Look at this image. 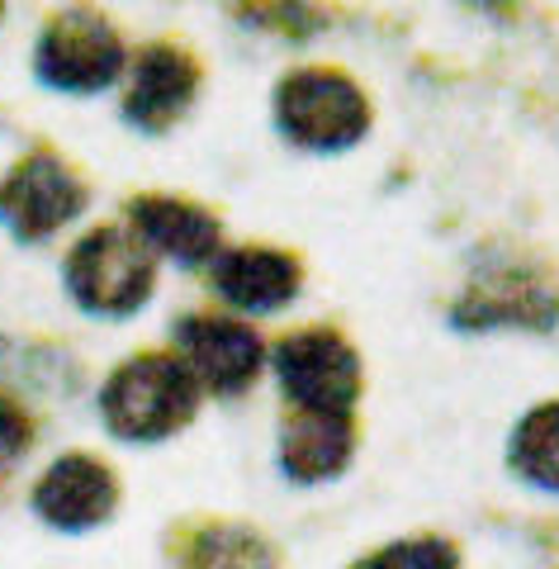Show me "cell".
<instances>
[{
    "label": "cell",
    "instance_id": "cell-14",
    "mask_svg": "<svg viewBox=\"0 0 559 569\" xmlns=\"http://www.w3.org/2000/svg\"><path fill=\"white\" fill-rule=\"evenodd\" d=\"M194 569H270V556L257 537L223 527L194 546Z\"/></svg>",
    "mask_w": 559,
    "mask_h": 569
},
{
    "label": "cell",
    "instance_id": "cell-13",
    "mask_svg": "<svg viewBox=\"0 0 559 569\" xmlns=\"http://www.w3.org/2000/svg\"><path fill=\"white\" fill-rule=\"evenodd\" d=\"M512 470L540 489H559V403H540L512 432Z\"/></svg>",
    "mask_w": 559,
    "mask_h": 569
},
{
    "label": "cell",
    "instance_id": "cell-6",
    "mask_svg": "<svg viewBox=\"0 0 559 569\" xmlns=\"http://www.w3.org/2000/svg\"><path fill=\"white\" fill-rule=\"evenodd\" d=\"M176 342L190 380L213 389V395H242L266 366L261 332L238 323V318H186L176 328Z\"/></svg>",
    "mask_w": 559,
    "mask_h": 569
},
{
    "label": "cell",
    "instance_id": "cell-4",
    "mask_svg": "<svg viewBox=\"0 0 559 569\" xmlns=\"http://www.w3.org/2000/svg\"><path fill=\"white\" fill-rule=\"evenodd\" d=\"M276 376L285 399L303 413H351L360 395V361L347 337L328 328L290 332L276 347Z\"/></svg>",
    "mask_w": 559,
    "mask_h": 569
},
{
    "label": "cell",
    "instance_id": "cell-1",
    "mask_svg": "<svg viewBox=\"0 0 559 569\" xmlns=\"http://www.w3.org/2000/svg\"><path fill=\"white\" fill-rule=\"evenodd\" d=\"M276 129L303 152H347L370 129V100L337 67H295L276 86Z\"/></svg>",
    "mask_w": 559,
    "mask_h": 569
},
{
    "label": "cell",
    "instance_id": "cell-10",
    "mask_svg": "<svg viewBox=\"0 0 559 569\" xmlns=\"http://www.w3.org/2000/svg\"><path fill=\"white\" fill-rule=\"evenodd\" d=\"M114 498H119V485L114 475L90 456H62L58 466H48V475L39 479L33 489V508L39 518H48L52 527L62 531H86L104 522L114 512Z\"/></svg>",
    "mask_w": 559,
    "mask_h": 569
},
{
    "label": "cell",
    "instance_id": "cell-16",
    "mask_svg": "<svg viewBox=\"0 0 559 569\" xmlns=\"http://www.w3.org/2000/svg\"><path fill=\"white\" fill-rule=\"evenodd\" d=\"M351 569H380V565H375V556H370V560H360V565H351Z\"/></svg>",
    "mask_w": 559,
    "mask_h": 569
},
{
    "label": "cell",
    "instance_id": "cell-15",
    "mask_svg": "<svg viewBox=\"0 0 559 569\" xmlns=\"http://www.w3.org/2000/svg\"><path fill=\"white\" fill-rule=\"evenodd\" d=\"M380 569H456V550L446 541H399L375 556Z\"/></svg>",
    "mask_w": 559,
    "mask_h": 569
},
{
    "label": "cell",
    "instance_id": "cell-8",
    "mask_svg": "<svg viewBox=\"0 0 559 569\" xmlns=\"http://www.w3.org/2000/svg\"><path fill=\"white\" fill-rule=\"evenodd\" d=\"M194 91H200V67L190 62V52H180L171 43H152L133 62L123 119L138 123L142 133H167L194 104Z\"/></svg>",
    "mask_w": 559,
    "mask_h": 569
},
{
    "label": "cell",
    "instance_id": "cell-5",
    "mask_svg": "<svg viewBox=\"0 0 559 569\" xmlns=\"http://www.w3.org/2000/svg\"><path fill=\"white\" fill-rule=\"evenodd\" d=\"M123 71V43L119 33L90 10L58 14L43 39H39V81L52 91L71 96H96L104 86H114Z\"/></svg>",
    "mask_w": 559,
    "mask_h": 569
},
{
    "label": "cell",
    "instance_id": "cell-3",
    "mask_svg": "<svg viewBox=\"0 0 559 569\" xmlns=\"http://www.w3.org/2000/svg\"><path fill=\"white\" fill-rule=\"evenodd\" d=\"M152 280H157L152 252L138 242V233H123V228H96L67 257L71 299L100 318L138 313L152 295Z\"/></svg>",
    "mask_w": 559,
    "mask_h": 569
},
{
    "label": "cell",
    "instance_id": "cell-2",
    "mask_svg": "<svg viewBox=\"0 0 559 569\" xmlns=\"http://www.w3.org/2000/svg\"><path fill=\"white\" fill-rule=\"evenodd\" d=\"M200 385L176 356H133L104 385V427L123 441H161L194 418Z\"/></svg>",
    "mask_w": 559,
    "mask_h": 569
},
{
    "label": "cell",
    "instance_id": "cell-7",
    "mask_svg": "<svg viewBox=\"0 0 559 569\" xmlns=\"http://www.w3.org/2000/svg\"><path fill=\"white\" fill-rule=\"evenodd\" d=\"M81 209H86V186L48 152L20 162L0 186V219L14 228V238H52Z\"/></svg>",
    "mask_w": 559,
    "mask_h": 569
},
{
    "label": "cell",
    "instance_id": "cell-12",
    "mask_svg": "<svg viewBox=\"0 0 559 569\" xmlns=\"http://www.w3.org/2000/svg\"><path fill=\"white\" fill-rule=\"evenodd\" d=\"M356 447L351 413H303L295 408L280 427V466L299 485H318L347 470Z\"/></svg>",
    "mask_w": 559,
    "mask_h": 569
},
{
    "label": "cell",
    "instance_id": "cell-11",
    "mask_svg": "<svg viewBox=\"0 0 559 569\" xmlns=\"http://www.w3.org/2000/svg\"><path fill=\"white\" fill-rule=\"evenodd\" d=\"M133 233L148 252H161L180 266H204L219 257L223 228L209 209L190 200H171V194H142L133 200Z\"/></svg>",
    "mask_w": 559,
    "mask_h": 569
},
{
    "label": "cell",
    "instance_id": "cell-9",
    "mask_svg": "<svg viewBox=\"0 0 559 569\" xmlns=\"http://www.w3.org/2000/svg\"><path fill=\"white\" fill-rule=\"evenodd\" d=\"M299 261L276 247H228L213 257V290L242 313H276L299 295Z\"/></svg>",
    "mask_w": 559,
    "mask_h": 569
}]
</instances>
